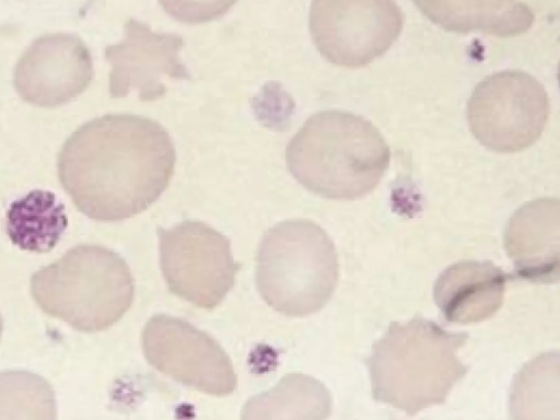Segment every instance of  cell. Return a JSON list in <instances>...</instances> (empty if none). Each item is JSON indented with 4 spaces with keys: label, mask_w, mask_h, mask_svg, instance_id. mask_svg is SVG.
<instances>
[{
    "label": "cell",
    "mask_w": 560,
    "mask_h": 420,
    "mask_svg": "<svg viewBox=\"0 0 560 420\" xmlns=\"http://www.w3.org/2000/svg\"><path fill=\"white\" fill-rule=\"evenodd\" d=\"M560 205L539 198L514 212L504 232V247L516 278L534 283L559 280Z\"/></svg>",
    "instance_id": "cell-12"
},
{
    "label": "cell",
    "mask_w": 560,
    "mask_h": 420,
    "mask_svg": "<svg viewBox=\"0 0 560 420\" xmlns=\"http://www.w3.org/2000/svg\"><path fill=\"white\" fill-rule=\"evenodd\" d=\"M163 278L172 293L200 308L218 306L241 266L230 241L210 225L186 220L158 229Z\"/></svg>",
    "instance_id": "cell-7"
},
{
    "label": "cell",
    "mask_w": 560,
    "mask_h": 420,
    "mask_svg": "<svg viewBox=\"0 0 560 420\" xmlns=\"http://www.w3.org/2000/svg\"><path fill=\"white\" fill-rule=\"evenodd\" d=\"M68 224L65 207L55 195L33 190L14 201L7 212V233L19 247L48 252L59 241Z\"/></svg>",
    "instance_id": "cell-15"
},
{
    "label": "cell",
    "mask_w": 560,
    "mask_h": 420,
    "mask_svg": "<svg viewBox=\"0 0 560 420\" xmlns=\"http://www.w3.org/2000/svg\"><path fill=\"white\" fill-rule=\"evenodd\" d=\"M31 293L48 315L77 330L101 331L117 323L135 295L127 262L102 246L80 245L31 279Z\"/></svg>",
    "instance_id": "cell-4"
},
{
    "label": "cell",
    "mask_w": 560,
    "mask_h": 420,
    "mask_svg": "<svg viewBox=\"0 0 560 420\" xmlns=\"http://www.w3.org/2000/svg\"><path fill=\"white\" fill-rule=\"evenodd\" d=\"M50 384L31 372L0 373V418L52 420L57 415Z\"/></svg>",
    "instance_id": "cell-17"
},
{
    "label": "cell",
    "mask_w": 560,
    "mask_h": 420,
    "mask_svg": "<svg viewBox=\"0 0 560 420\" xmlns=\"http://www.w3.org/2000/svg\"><path fill=\"white\" fill-rule=\"evenodd\" d=\"M176 163L168 131L156 120L108 114L80 126L63 143L59 180L75 207L105 222L147 210L167 188Z\"/></svg>",
    "instance_id": "cell-1"
},
{
    "label": "cell",
    "mask_w": 560,
    "mask_h": 420,
    "mask_svg": "<svg viewBox=\"0 0 560 420\" xmlns=\"http://www.w3.org/2000/svg\"><path fill=\"white\" fill-rule=\"evenodd\" d=\"M389 160V147L378 129L339 109L308 117L285 148L292 176L311 192L334 200H354L371 192Z\"/></svg>",
    "instance_id": "cell-2"
},
{
    "label": "cell",
    "mask_w": 560,
    "mask_h": 420,
    "mask_svg": "<svg viewBox=\"0 0 560 420\" xmlns=\"http://www.w3.org/2000/svg\"><path fill=\"white\" fill-rule=\"evenodd\" d=\"M142 349L151 366L187 387L213 396L236 388V374L222 347L180 318L151 317L143 328Z\"/></svg>",
    "instance_id": "cell-9"
},
{
    "label": "cell",
    "mask_w": 560,
    "mask_h": 420,
    "mask_svg": "<svg viewBox=\"0 0 560 420\" xmlns=\"http://www.w3.org/2000/svg\"><path fill=\"white\" fill-rule=\"evenodd\" d=\"M467 339L421 315L392 323L365 361L373 398L409 416L443 404L468 371L458 357Z\"/></svg>",
    "instance_id": "cell-3"
},
{
    "label": "cell",
    "mask_w": 560,
    "mask_h": 420,
    "mask_svg": "<svg viewBox=\"0 0 560 420\" xmlns=\"http://www.w3.org/2000/svg\"><path fill=\"white\" fill-rule=\"evenodd\" d=\"M418 10L443 30L482 32L498 37L526 33L535 15L517 0H412Z\"/></svg>",
    "instance_id": "cell-14"
},
{
    "label": "cell",
    "mask_w": 560,
    "mask_h": 420,
    "mask_svg": "<svg viewBox=\"0 0 560 420\" xmlns=\"http://www.w3.org/2000/svg\"><path fill=\"white\" fill-rule=\"evenodd\" d=\"M338 281L332 241L316 223L288 220L264 235L257 254L256 284L275 311L292 317L316 313Z\"/></svg>",
    "instance_id": "cell-5"
},
{
    "label": "cell",
    "mask_w": 560,
    "mask_h": 420,
    "mask_svg": "<svg viewBox=\"0 0 560 420\" xmlns=\"http://www.w3.org/2000/svg\"><path fill=\"white\" fill-rule=\"evenodd\" d=\"M308 26L327 61L359 68L383 56L397 40L404 14L395 0H313Z\"/></svg>",
    "instance_id": "cell-8"
},
{
    "label": "cell",
    "mask_w": 560,
    "mask_h": 420,
    "mask_svg": "<svg viewBox=\"0 0 560 420\" xmlns=\"http://www.w3.org/2000/svg\"><path fill=\"white\" fill-rule=\"evenodd\" d=\"M124 38L105 48L110 65L108 90L113 98L138 91L141 102H154L166 93L165 78L188 80L190 74L179 57L184 45L177 34L156 33L133 18L125 23Z\"/></svg>",
    "instance_id": "cell-10"
},
{
    "label": "cell",
    "mask_w": 560,
    "mask_h": 420,
    "mask_svg": "<svg viewBox=\"0 0 560 420\" xmlns=\"http://www.w3.org/2000/svg\"><path fill=\"white\" fill-rule=\"evenodd\" d=\"M237 0H159L167 15L184 24H202L226 14Z\"/></svg>",
    "instance_id": "cell-18"
},
{
    "label": "cell",
    "mask_w": 560,
    "mask_h": 420,
    "mask_svg": "<svg viewBox=\"0 0 560 420\" xmlns=\"http://www.w3.org/2000/svg\"><path fill=\"white\" fill-rule=\"evenodd\" d=\"M549 117V98L530 74L506 70L480 81L467 103L471 133L489 150L512 153L541 136Z\"/></svg>",
    "instance_id": "cell-6"
},
{
    "label": "cell",
    "mask_w": 560,
    "mask_h": 420,
    "mask_svg": "<svg viewBox=\"0 0 560 420\" xmlns=\"http://www.w3.org/2000/svg\"><path fill=\"white\" fill-rule=\"evenodd\" d=\"M509 277L489 260L458 261L440 273L433 299L448 323H479L501 307Z\"/></svg>",
    "instance_id": "cell-13"
},
{
    "label": "cell",
    "mask_w": 560,
    "mask_h": 420,
    "mask_svg": "<svg viewBox=\"0 0 560 420\" xmlns=\"http://www.w3.org/2000/svg\"><path fill=\"white\" fill-rule=\"evenodd\" d=\"M1 334H2V318H1V315H0V338H1Z\"/></svg>",
    "instance_id": "cell-19"
},
{
    "label": "cell",
    "mask_w": 560,
    "mask_h": 420,
    "mask_svg": "<svg viewBox=\"0 0 560 420\" xmlns=\"http://www.w3.org/2000/svg\"><path fill=\"white\" fill-rule=\"evenodd\" d=\"M94 75L84 42L72 34L38 37L20 57L13 73L16 92L25 102L55 107L79 96Z\"/></svg>",
    "instance_id": "cell-11"
},
{
    "label": "cell",
    "mask_w": 560,
    "mask_h": 420,
    "mask_svg": "<svg viewBox=\"0 0 560 420\" xmlns=\"http://www.w3.org/2000/svg\"><path fill=\"white\" fill-rule=\"evenodd\" d=\"M331 397L317 380L303 374H289L270 390L252 398L242 418L324 419L330 415Z\"/></svg>",
    "instance_id": "cell-16"
}]
</instances>
